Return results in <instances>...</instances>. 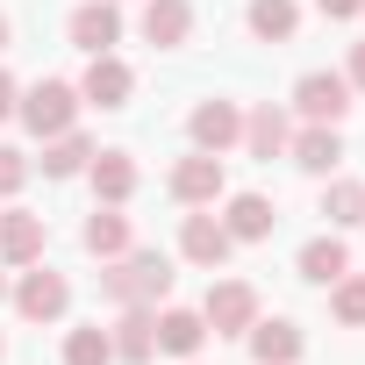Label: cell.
<instances>
[{
	"label": "cell",
	"mask_w": 365,
	"mask_h": 365,
	"mask_svg": "<svg viewBox=\"0 0 365 365\" xmlns=\"http://www.w3.org/2000/svg\"><path fill=\"white\" fill-rule=\"evenodd\" d=\"M101 294L115 301V308H129V301H143V308H158L165 294H172V258L165 251H122V258H108V272H101Z\"/></svg>",
	"instance_id": "cell-1"
},
{
	"label": "cell",
	"mask_w": 365,
	"mask_h": 365,
	"mask_svg": "<svg viewBox=\"0 0 365 365\" xmlns=\"http://www.w3.org/2000/svg\"><path fill=\"white\" fill-rule=\"evenodd\" d=\"M244 22H251V36H258V43H287V36L301 29V8H294V0H251Z\"/></svg>",
	"instance_id": "cell-23"
},
{
	"label": "cell",
	"mask_w": 365,
	"mask_h": 365,
	"mask_svg": "<svg viewBox=\"0 0 365 365\" xmlns=\"http://www.w3.org/2000/svg\"><path fill=\"white\" fill-rule=\"evenodd\" d=\"M187 36H194V8H187V0H143V43L179 51Z\"/></svg>",
	"instance_id": "cell-15"
},
{
	"label": "cell",
	"mask_w": 365,
	"mask_h": 365,
	"mask_svg": "<svg viewBox=\"0 0 365 365\" xmlns=\"http://www.w3.org/2000/svg\"><path fill=\"white\" fill-rule=\"evenodd\" d=\"M29 172H36V165H29L15 143H0V201H15V194L29 187Z\"/></svg>",
	"instance_id": "cell-27"
},
{
	"label": "cell",
	"mask_w": 365,
	"mask_h": 365,
	"mask_svg": "<svg viewBox=\"0 0 365 365\" xmlns=\"http://www.w3.org/2000/svg\"><path fill=\"white\" fill-rule=\"evenodd\" d=\"M322 215H329V230H358V222H365V187H358V179H336V172H329Z\"/></svg>",
	"instance_id": "cell-24"
},
{
	"label": "cell",
	"mask_w": 365,
	"mask_h": 365,
	"mask_svg": "<svg viewBox=\"0 0 365 365\" xmlns=\"http://www.w3.org/2000/svg\"><path fill=\"white\" fill-rule=\"evenodd\" d=\"M294 108L308 122H344L351 115V79L344 72H301L294 79Z\"/></svg>",
	"instance_id": "cell-7"
},
{
	"label": "cell",
	"mask_w": 365,
	"mask_h": 365,
	"mask_svg": "<svg viewBox=\"0 0 365 365\" xmlns=\"http://www.w3.org/2000/svg\"><path fill=\"white\" fill-rule=\"evenodd\" d=\"M65 365H115V336H108L101 322L72 329V336H65Z\"/></svg>",
	"instance_id": "cell-25"
},
{
	"label": "cell",
	"mask_w": 365,
	"mask_h": 365,
	"mask_svg": "<svg viewBox=\"0 0 365 365\" xmlns=\"http://www.w3.org/2000/svg\"><path fill=\"white\" fill-rule=\"evenodd\" d=\"M287 136H294L287 108H272V101H265V108H251V115H244V150H251V158H265V165H272V158H287Z\"/></svg>",
	"instance_id": "cell-16"
},
{
	"label": "cell",
	"mask_w": 365,
	"mask_h": 365,
	"mask_svg": "<svg viewBox=\"0 0 365 365\" xmlns=\"http://www.w3.org/2000/svg\"><path fill=\"white\" fill-rule=\"evenodd\" d=\"M244 344H251V358H258V365H294V358H301V329H294V322H279V315H272V322H251V329H244Z\"/></svg>",
	"instance_id": "cell-20"
},
{
	"label": "cell",
	"mask_w": 365,
	"mask_h": 365,
	"mask_svg": "<svg viewBox=\"0 0 365 365\" xmlns=\"http://www.w3.org/2000/svg\"><path fill=\"white\" fill-rule=\"evenodd\" d=\"M79 237H86V251H93L101 265H108V258H122V251L136 244V237H129V215H122V208H93Z\"/></svg>",
	"instance_id": "cell-21"
},
{
	"label": "cell",
	"mask_w": 365,
	"mask_h": 365,
	"mask_svg": "<svg viewBox=\"0 0 365 365\" xmlns=\"http://www.w3.org/2000/svg\"><path fill=\"white\" fill-rule=\"evenodd\" d=\"M201 322H208L215 336H244V329L258 322V294H251L244 279H215L208 301H201Z\"/></svg>",
	"instance_id": "cell-5"
},
{
	"label": "cell",
	"mask_w": 365,
	"mask_h": 365,
	"mask_svg": "<svg viewBox=\"0 0 365 365\" xmlns=\"http://www.w3.org/2000/svg\"><path fill=\"white\" fill-rule=\"evenodd\" d=\"M287 158H294L301 172H315V179H329V172L344 165V136H336V122H308L301 136H287Z\"/></svg>",
	"instance_id": "cell-12"
},
{
	"label": "cell",
	"mask_w": 365,
	"mask_h": 365,
	"mask_svg": "<svg viewBox=\"0 0 365 365\" xmlns=\"http://www.w3.org/2000/svg\"><path fill=\"white\" fill-rule=\"evenodd\" d=\"M108 336H115V358H122V365H150V358H158V308L129 301Z\"/></svg>",
	"instance_id": "cell-11"
},
{
	"label": "cell",
	"mask_w": 365,
	"mask_h": 365,
	"mask_svg": "<svg viewBox=\"0 0 365 365\" xmlns=\"http://www.w3.org/2000/svg\"><path fill=\"white\" fill-rule=\"evenodd\" d=\"M43 244H51L43 215H29V208H8V215H0V265H36Z\"/></svg>",
	"instance_id": "cell-13"
},
{
	"label": "cell",
	"mask_w": 365,
	"mask_h": 365,
	"mask_svg": "<svg viewBox=\"0 0 365 365\" xmlns=\"http://www.w3.org/2000/svg\"><path fill=\"white\" fill-rule=\"evenodd\" d=\"M201 344H208L201 308H165V315H158V351H165V358H194Z\"/></svg>",
	"instance_id": "cell-18"
},
{
	"label": "cell",
	"mask_w": 365,
	"mask_h": 365,
	"mask_svg": "<svg viewBox=\"0 0 365 365\" xmlns=\"http://www.w3.org/2000/svg\"><path fill=\"white\" fill-rule=\"evenodd\" d=\"M344 272H351L344 237H308V244H301V279H308V287H329V279H344Z\"/></svg>",
	"instance_id": "cell-22"
},
{
	"label": "cell",
	"mask_w": 365,
	"mask_h": 365,
	"mask_svg": "<svg viewBox=\"0 0 365 365\" xmlns=\"http://www.w3.org/2000/svg\"><path fill=\"white\" fill-rule=\"evenodd\" d=\"M15 101H22V86H15V72L0 65V115H15Z\"/></svg>",
	"instance_id": "cell-30"
},
{
	"label": "cell",
	"mask_w": 365,
	"mask_h": 365,
	"mask_svg": "<svg viewBox=\"0 0 365 365\" xmlns=\"http://www.w3.org/2000/svg\"><path fill=\"white\" fill-rule=\"evenodd\" d=\"M230 251H237V237L222 230V215H187V222H179V258H187V265L215 272V265H230Z\"/></svg>",
	"instance_id": "cell-8"
},
{
	"label": "cell",
	"mask_w": 365,
	"mask_h": 365,
	"mask_svg": "<svg viewBox=\"0 0 365 365\" xmlns=\"http://www.w3.org/2000/svg\"><path fill=\"white\" fill-rule=\"evenodd\" d=\"M187 136H194V150H230V143H244V108L237 101H201L194 115H187Z\"/></svg>",
	"instance_id": "cell-9"
},
{
	"label": "cell",
	"mask_w": 365,
	"mask_h": 365,
	"mask_svg": "<svg viewBox=\"0 0 365 365\" xmlns=\"http://www.w3.org/2000/svg\"><path fill=\"white\" fill-rule=\"evenodd\" d=\"M272 222H279V215H272V201H265V194H230V208H222V230H230L237 244H265V237H272Z\"/></svg>",
	"instance_id": "cell-17"
},
{
	"label": "cell",
	"mask_w": 365,
	"mask_h": 365,
	"mask_svg": "<svg viewBox=\"0 0 365 365\" xmlns=\"http://www.w3.org/2000/svg\"><path fill=\"white\" fill-rule=\"evenodd\" d=\"M65 308H72L65 272H51L43 258H36V265H22V279H15V315H22V322H58Z\"/></svg>",
	"instance_id": "cell-4"
},
{
	"label": "cell",
	"mask_w": 365,
	"mask_h": 365,
	"mask_svg": "<svg viewBox=\"0 0 365 365\" xmlns=\"http://www.w3.org/2000/svg\"><path fill=\"white\" fill-rule=\"evenodd\" d=\"M129 93H136V72L115 58V51H101V58H86V79H79V101H93V108H129Z\"/></svg>",
	"instance_id": "cell-10"
},
{
	"label": "cell",
	"mask_w": 365,
	"mask_h": 365,
	"mask_svg": "<svg viewBox=\"0 0 365 365\" xmlns=\"http://www.w3.org/2000/svg\"><path fill=\"white\" fill-rule=\"evenodd\" d=\"M0 358H8V344H0Z\"/></svg>",
	"instance_id": "cell-33"
},
{
	"label": "cell",
	"mask_w": 365,
	"mask_h": 365,
	"mask_svg": "<svg viewBox=\"0 0 365 365\" xmlns=\"http://www.w3.org/2000/svg\"><path fill=\"white\" fill-rule=\"evenodd\" d=\"M358 15H365V8H358Z\"/></svg>",
	"instance_id": "cell-34"
},
{
	"label": "cell",
	"mask_w": 365,
	"mask_h": 365,
	"mask_svg": "<svg viewBox=\"0 0 365 365\" xmlns=\"http://www.w3.org/2000/svg\"><path fill=\"white\" fill-rule=\"evenodd\" d=\"M15 115H22L29 136H65V129L79 122V86H65V79H36V86H22Z\"/></svg>",
	"instance_id": "cell-2"
},
{
	"label": "cell",
	"mask_w": 365,
	"mask_h": 365,
	"mask_svg": "<svg viewBox=\"0 0 365 365\" xmlns=\"http://www.w3.org/2000/svg\"><path fill=\"white\" fill-rule=\"evenodd\" d=\"M8 36H15V29H8V15H0V51H8Z\"/></svg>",
	"instance_id": "cell-31"
},
{
	"label": "cell",
	"mask_w": 365,
	"mask_h": 365,
	"mask_svg": "<svg viewBox=\"0 0 365 365\" xmlns=\"http://www.w3.org/2000/svg\"><path fill=\"white\" fill-rule=\"evenodd\" d=\"M43 179H72V172H86L93 165V136L86 129H65V136H43Z\"/></svg>",
	"instance_id": "cell-19"
},
{
	"label": "cell",
	"mask_w": 365,
	"mask_h": 365,
	"mask_svg": "<svg viewBox=\"0 0 365 365\" xmlns=\"http://www.w3.org/2000/svg\"><path fill=\"white\" fill-rule=\"evenodd\" d=\"M329 315H336L344 329H365V272H344V279H329Z\"/></svg>",
	"instance_id": "cell-26"
},
{
	"label": "cell",
	"mask_w": 365,
	"mask_h": 365,
	"mask_svg": "<svg viewBox=\"0 0 365 365\" xmlns=\"http://www.w3.org/2000/svg\"><path fill=\"white\" fill-rule=\"evenodd\" d=\"M0 301H8V272H0Z\"/></svg>",
	"instance_id": "cell-32"
},
{
	"label": "cell",
	"mask_w": 365,
	"mask_h": 365,
	"mask_svg": "<svg viewBox=\"0 0 365 365\" xmlns=\"http://www.w3.org/2000/svg\"><path fill=\"white\" fill-rule=\"evenodd\" d=\"M86 179H93V194H101V208H122V201L136 194V158H129V150H93Z\"/></svg>",
	"instance_id": "cell-14"
},
{
	"label": "cell",
	"mask_w": 365,
	"mask_h": 365,
	"mask_svg": "<svg viewBox=\"0 0 365 365\" xmlns=\"http://www.w3.org/2000/svg\"><path fill=\"white\" fill-rule=\"evenodd\" d=\"M65 36H72L86 58H101V51L122 43V8H115V0H79V8L65 15Z\"/></svg>",
	"instance_id": "cell-6"
},
{
	"label": "cell",
	"mask_w": 365,
	"mask_h": 365,
	"mask_svg": "<svg viewBox=\"0 0 365 365\" xmlns=\"http://www.w3.org/2000/svg\"><path fill=\"white\" fill-rule=\"evenodd\" d=\"M315 8H322V15H329V22H351V15H358V8H365V0H315Z\"/></svg>",
	"instance_id": "cell-29"
},
{
	"label": "cell",
	"mask_w": 365,
	"mask_h": 365,
	"mask_svg": "<svg viewBox=\"0 0 365 365\" xmlns=\"http://www.w3.org/2000/svg\"><path fill=\"white\" fill-rule=\"evenodd\" d=\"M165 187H172V201H179V208H215V201L230 194V172H222V158H215V150H187V158L172 165Z\"/></svg>",
	"instance_id": "cell-3"
},
{
	"label": "cell",
	"mask_w": 365,
	"mask_h": 365,
	"mask_svg": "<svg viewBox=\"0 0 365 365\" xmlns=\"http://www.w3.org/2000/svg\"><path fill=\"white\" fill-rule=\"evenodd\" d=\"M344 79H351V93H365V43H351V65H344Z\"/></svg>",
	"instance_id": "cell-28"
}]
</instances>
